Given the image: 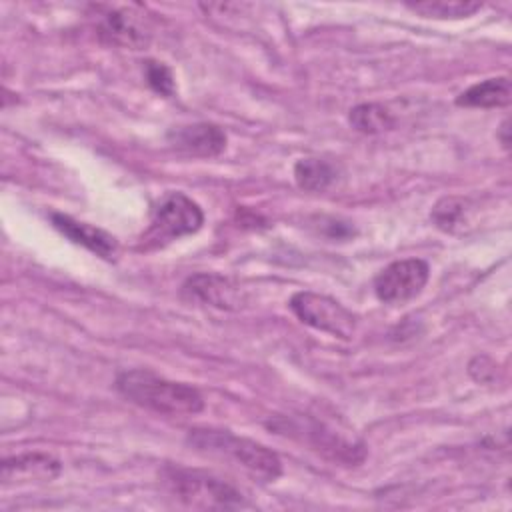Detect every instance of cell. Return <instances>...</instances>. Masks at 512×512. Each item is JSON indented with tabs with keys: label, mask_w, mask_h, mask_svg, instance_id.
Returning a JSON list of instances; mask_svg holds the SVG:
<instances>
[{
	"label": "cell",
	"mask_w": 512,
	"mask_h": 512,
	"mask_svg": "<svg viewBox=\"0 0 512 512\" xmlns=\"http://www.w3.org/2000/svg\"><path fill=\"white\" fill-rule=\"evenodd\" d=\"M116 390L130 402L166 416H192L204 408V400L196 388L166 380L150 370H126L118 374Z\"/></svg>",
	"instance_id": "6da1fadb"
},
{
	"label": "cell",
	"mask_w": 512,
	"mask_h": 512,
	"mask_svg": "<svg viewBox=\"0 0 512 512\" xmlns=\"http://www.w3.org/2000/svg\"><path fill=\"white\" fill-rule=\"evenodd\" d=\"M188 444L198 452L232 460L236 466L264 482H272L282 474V462L276 452L256 440L236 436L228 430L192 428L188 432Z\"/></svg>",
	"instance_id": "7a4b0ae2"
},
{
	"label": "cell",
	"mask_w": 512,
	"mask_h": 512,
	"mask_svg": "<svg viewBox=\"0 0 512 512\" xmlns=\"http://www.w3.org/2000/svg\"><path fill=\"white\" fill-rule=\"evenodd\" d=\"M204 224L202 208L182 192H168L156 204L150 226L140 238L142 248L152 250L180 236L194 234Z\"/></svg>",
	"instance_id": "3957f363"
},
{
	"label": "cell",
	"mask_w": 512,
	"mask_h": 512,
	"mask_svg": "<svg viewBox=\"0 0 512 512\" xmlns=\"http://www.w3.org/2000/svg\"><path fill=\"white\" fill-rule=\"evenodd\" d=\"M98 38L116 48L142 50L152 40V26L138 4H98L92 6Z\"/></svg>",
	"instance_id": "277c9868"
},
{
	"label": "cell",
	"mask_w": 512,
	"mask_h": 512,
	"mask_svg": "<svg viewBox=\"0 0 512 512\" xmlns=\"http://www.w3.org/2000/svg\"><path fill=\"white\" fill-rule=\"evenodd\" d=\"M164 480L178 500L194 508H230L242 502L238 490L206 472L168 468Z\"/></svg>",
	"instance_id": "5b68a950"
},
{
	"label": "cell",
	"mask_w": 512,
	"mask_h": 512,
	"mask_svg": "<svg viewBox=\"0 0 512 512\" xmlns=\"http://www.w3.org/2000/svg\"><path fill=\"white\" fill-rule=\"evenodd\" d=\"M290 310L302 320L304 324L328 332L336 338L348 340L354 334L356 328V318L354 314L344 308L338 300L326 296V294H316V292H296L290 298Z\"/></svg>",
	"instance_id": "8992f818"
},
{
	"label": "cell",
	"mask_w": 512,
	"mask_h": 512,
	"mask_svg": "<svg viewBox=\"0 0 512 512\" xmlns=\"http://www.w3.org/2000/svg\"><path fill=\"white\" fill-rule=\"evenodd\" d=\"M428 264L420 258L396 260L374 278V292L386 304H402L416 298L428 282Z\"/></svg>",
	"instance_id": "52a82bcc"
},
{
	"label": "cell",
	"mask_w": 512,
	"mask_h": 512,
	"mask_svg": "<svg viewBox=\"0 0 512 512\" xmlns=\"http://www.w3.org/2000/svg\"><path fill=\"white\" fill-rule=\"evenodd\" d=\"M168 144L186 156L212 158L226 148V134L220 126L210 122H196L172 128L166 136Z\"/></svg>",
	"instance_id": "ba28073f"
},
{
	"label": "cell",
	"mask_w": 512,
	"mask_h": 512,
	"mask_svg": "<svg viewBox=\"0 0 512 512\" xmlns=\"http://www.w3.org/2000/svg\"><path fill=\"white\" fill-rule=\"evenodd\" d=\"M60 474V462L42 452H28L12 458L2 460V484H22V482H34V480H52Z\"/></svg>",
	"instance_id": "9c48e42d"
},
{
	"label": "cell",
	"mask_w": 512,
	"mask_h": 512,
	"mask_svg": "<svg viewBox=\"0 0 512 512\" xmlns=\"http://www.w3.org/2000/svg\"><path fill=\"white\" fill-rule=\"evenodd\" d=\"M52 224L58 232H62L66 238H70L76 244H82L90 252L112 260L118 252V242L114 236L104 232L102 228H96L86 222H78L66 214H52Z\"/></svg>",
	"instance_id": "30bf717a"
},
{
	"label": "cell",
	"mask_w": 512,
	"mask_h": 512,
	"mask_svg": "<svg viewBox=\"0 0 512 512\" xmlns=\"http://www.w3.org/2000/svg\"><path fill=\"white\" fill-rule=\"evenodd\" d=\"M184 292L204 304L216 308H234L238 304L236 288L218 274H194L186 280Z\"/></svg>",
	"instance_id": "8fae6325"
},
{
	"label": "cell",
	"mask_w": 512,
	"mask_h": 512,
	"mask_svg": "<svg viewBox=\"0 0 512 512\" xmlns=\"http://www.w3.org/2000/svg\"><path fill=\"white\" fill-rule=\"evenodd\" d=\"M510 96V80L506 76H500L472 84L456 98V104L468 108H500L510 102Z\"/></svg>",
	"instance_id": "7c38bea8"
},
{
	"label": "cell",
	"mask_w": 512,
	"mask_h": 512,
	"mask_svg": "<svg viewBox=\"0 0 512 512\" xmlns=\"http://www.w3.org/2000/svg\"><path fill=\"white\" fill-rule=\"evenodd\" d=\"M336 176V166L324 158H300L294 164V180L308 192H324L332 186Z\"/></svg>",
	"instance_id": "4fadbf2b"
},
{
	"label": "cell",
	"mask_w": 512,
	"mask_h": 512,
	"mask_svg": "<svg viewBox=\"0 0 512 512\" xmlns=\"http://www.w3.org/2000/svg\"><path fill=\"white\" fill-rule=\"evenodd\" d=\"M348 120L354 130L362 134H380L394 128V118L382 104H358L350 110Z\"/></svg>",
	"instance_id": "5bb4252c"
},
{
	"label": "cell",
	"mask_w": 512,
	"mask_h": 512,
	"mask_svg": "<svg viewBox=\"0 0 512 512\" xmlns=\"http://www.w3.org/2000/svg\"><path fill=\"white\" fill-rule=\"evenodd\" d=\"M406 6L426 18H466L482 8L480 2L472 0H424Z\"/></svg>",
	"instance_id": "9a60e30c"
},
{
	"label": "cell",
	"mask_w": 512,
	"mask_h": 512,
	"mask_svg": "<svg viewBox=\"0 0 512 512\" xmlns=\"http://www.w3.org/2000/svg\"><path fill=\"white\" fill-rule=\"evenodd\" d=\"M464 210H466V200L458 198V196H446L442 200L436 202V206L432 208V222L444 230V232H454V228L462 222L464 218Z\"/></svg>",
	"instance_id": "2e32d148"
},
{
	"label": "cell",
	"mask_w": 512,
	"mask_h": 512,
	"mask_svg": "<svg viewBox=\"0 0 512 512\" xmlns=\"http://www.w3.org/2000/svg\"><path fill=\"white\" fill-rule=\"evenodd\" d=\"M144 74H146V82L150 84V88L160 94L170 98L174 94V76L172 70L156 60H148L144 66Z\"/></svg>",
	"instance_id": "e0dca14e"
},
{
	"label": "cell",
	"mask_w": 512,
	"mask_h": 512,
	"mask_svg": "<svg viewBox=\"0 0 512 512\" xmlns=\"http://www.w3.org/2000/svg\"><path fill=\"white\" fill-rule=\"evenodd\" d=\"M508 132H510V128H508V120H504V122H502V126H500V142H502V146H504L506 150H508V146H510Z\"/></svg>",
	"instance_id": "ac0fdd59"
}]
</instances>
